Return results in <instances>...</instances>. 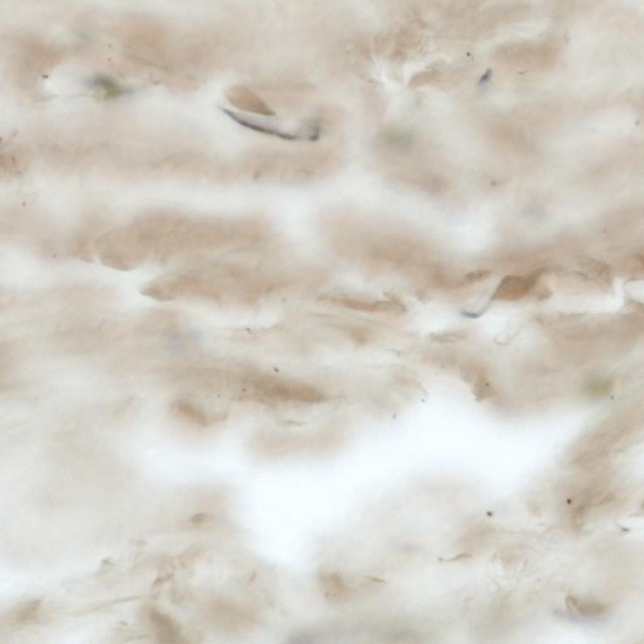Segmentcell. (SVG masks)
Wrapping results in <instances>:
<instances>
[{
	"label": "cell",
	"instance_id": "6da1fadb",
	"mask_svg": "<svg viewBox=\"0 0 644 644\" xmlns=\"http://www.w3.org/2000/svg\"><path fill=\"white\" fill-rule=\"evenodd\" d=\"M539 270L525 276L509 275L502 279L492 295V300L518 301L532 291L542 275Z\"/></svg>",
	"mask_w": 644,
	"mask_h": 644
},
{
	"label": "cell",
	"instance_id": "7a4b0ae2",
	"mask_svg": "<svg viewBox=\"0 0 644 644\" xmlns=\"http://www.w3.org/2000/svg\"><path fill=\"white\" fill-rule=\"evenodd\" d=\"M468 336V333L466 331L459 330L454 331V332L432 333L430 335V338L435 342L450 343L465 339Z\"/></svg>",
	"mask_w": 644,
	"mask_h": 644
},
{
	"label": "cell",
	"instance_id": "3957f363",
	"mask_svg": "<svg viewBox=\"0 0 644 644\" xmlns=\"http://www.w3.org/2000/svg\"><path fill=\"white\" fill-rule=\"evenodd\" d=\"M578 602H575L571 605L573 608L577 607L580 614L585 617H595L604 612L605 607L602 605L597 604H582L578 607Z\"/></svg>",
	"mask_w": 644,
	"mask_h": 644
},
{
	"label": "cell",
	"instance_id": "277c9868",
	"mask_svg": "<svg viewBox=\"0 0 644 644\" xmlns=\"http://www.w3.org/2000/svg\"><path fill=\"white\" fill-rule=\"evenodd\" d=\"M40 601H34L28 604L18 614L17 622H24L34 617L39 607Z\"/></svg>",
	"mask_w": 644,
	"mask_h": 644
},
{
	"label": "cell",
	"instance_id": "5b68a950",
	"mask_svg": "<svg viewBox=\"0 0 644 644\" xmlns=\"http://www.w3.org/2000/svg\"><path fill=\"white\" fill-rule=\"evenodd\" d=\"M490 275H491V272L488 270L474 271L466 275L463 283L469 284L475 283L477 282L486 280L489 278Z\"/></svg>",
	"mask_w": 644,
	"mask_h": 644
}]
</instances>
